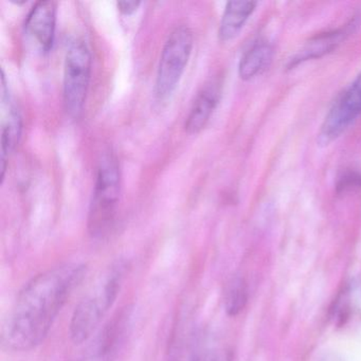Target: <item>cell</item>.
<instances>
[{
	"instance_id": "7",
	"label": "cell",
	"mask_w": 361,
	"mask_h": 361,
	"mask_svg": "<svg viewBox=\"0 0 361 361\" xmlns=\"http://www.w3.org/2000/svg\"><path fill=\"white\" fill-rule=\"evenodd\" d=\"M133 310L121 308L101 329L90 350V361H114L126 343L132 324Z\"/></svg>"
},
{
	"instance_id": "1",
	"label": "cell",
	"mask_w": 361,
	"mask_h": 361,
	"mask_svg": "<svg viewBox=\"0 0 361 361\" xmlns=\"http://www.w3.org/2000/svg\"><path fill=\"white\" fill-rule=\"evenodd\" d=\"M86 271L84 264L67 263L31 279L18 293L4 327L6 345L24 352L41 344Z\"/></svg>"
},
{
	"instance_id": "9",
	"label": "cell",
	"mask_w": 361,
	"mask_h": 361,
	"mask_svg": "<svg viewBox=\"0 0 361 361\" xmlns=\"http://www.w3.org/2000/svg\"><path fill=\"white\" fill-rule=\"evenodd\" d=\"M56 3L45 0L35 4L26 20V31L39 44L42 51L48 54L54 47L56 35Z\"/></svg>"
},
{
	"instance_id": "13",
	"label": "cell",
	"mask_w": 361,
	"mask_h": 361,
	"mask_svg": "<svg viewBox=\"0 0 361 361\" xmlns=\"http://www.w3.org/2000/svg\"><path fill=\"white\" fill-rule=\"evenodd\" d=\"M274 58V48L263 39L255 42L240 59L238 75L244 81L253 79L263 71Z\"/></svg>"
},
{
	"instance_id": "8",
	"label": "cell",
	"mask_w": 361,
	"mask_h": 361,
	"mask_svg": "<svg viewBox=\"0 0 361 361\" xmlns=\"http://www.w3.org/2000/svg\"><path fill=\"white\" fill-rule=\"evenodd\" d=\"M1 183L5 179L7 158L16 149L22 134V117L10 98L5 73H1Z\"/></svg>"
},
{
	"instance_id": "2",
	"label": "cell",
	"mask_w": 361,
	"mask_h": 361,
	"mask_svg": "<svg viewBox=\"0 0 361 361\" xmlns=\"http://www.w3.org/2000/svg\"><path fill=\"white\" fill-rule=\"evenodd\" d=\"M128 270V263L122 259L111 264L75 306L69 325L71 338L75 344L87 341L113 307Z\"/></svg>"
},
{
	"instance_id": "6",
	"label": "cell",
	"mask_w": 361,
	"mask_h": 361,
	"mask_svg": "<svg viewBox=\"0 0 361 361\" xmlns=\"http://www.w3.org/2000/svg\"><path fill=\"white\" fill-rule=\"evenodd\" d=\"M361 115V73L333 103L321 126L317 142L327 147Z\"/></svg>"
},
{
	"instance_id": "14",
	"label": "cell",
	"mask_w": 361,
	"mask_h": 361,
	"mask_svg": "<svg viewBox=\"0 0 361 361\" xmlns=\"http://www.w3.org/2000/svg\"><path fill=\"white\" fill-rule=\"evenodd\" d=\"M248 300V289L246 282L240 276H234L225 289L224 293V305L225 310L229 316H238L243 312Z\"/></svg>"
},
{
	"instance_id": "4",
	"label": "cell",
	"mask_w": 361,
	"mask_h": 361,
	"mask_svg": "<svg viewBox=\"0 0 361 361\" xmlns=\"http://www.w3.org/2000/svg\"><path fill=\"white\" fill-rule=\"evenodd\" d=\"M193 48V33L185 25H179L169 35L158 66L155 94L166 100L176 90Z\"/></svg>"
},
{
	"instance_id": "5",
	"label": "cell",
	"mask_w": 361,
	"mask_h": 361,
	"mask_svg": "<svg viewBox=\"0 0 361 361\" xmlns=\"http://www.w3.org/2000/svg\"><path fill=\"white\" fill-rule=\"evenodd\" d=\"M92 75V54L83 39H75L67 49L64 69V103L67 113L79 118L83 111Z\"/></svg>"
},
{
	"instance_id": "10",
	"label": "cell",
	"mask_w": 361,
	"mask_h": 361,
	"mask_svg": "<svg viewBox=\"0 0 361 361\" xmlns=\"http://www.w3.org/2000/svg\"><path fill=\"white\" fill-rule=\"evenodd\" d=\"M354 23H350L344 28L337 29V30L331 31V32L323 33V35H317L314 39L305 44L293 58L289 60V69L301 63L306 62L312 59H319L325 54L335 50L344 39L350 35L352 29L354 28Z\"/></svg>"
},
{
	"instance_id": "16",
	"label": "cell",
	"mask_w": 361,
	"mask_h": 361,
	"mask_svg": "<svg viewBox=\"0 0 361 361\" xmlns=\"http://www.w3.org/2000/svg\"><path fill=\"white\" fill-rule=\"evenodd\" d=\"M140 1H118V10L124 16H132L140 7Z\"/></svg>"
},
{
	"instance_id": "11",
	"label": "cell",
	"mask_w": 361,
	"mask_h": 361,
	"mask_svg": "<svg viewBox=\"0 0 361 361\" xmlns=\"http://www.w3.org/2000/svg\"><path fill=\"white\" fill-rule=\"evenodd\" d=\"M219 96L221 90L216 82H211L200 90L185 121V128L188 134H198L206 128L219 104Z\"/></svg>"
},
{
	"instance_id": "15",
	"label": "cell",
	"mask_w": 361,
	"mask_h": 361,
	"mask_svg": "<svg viewBox=\"0 0 361 361\" xmlns=\"http://www.w3.org/2000/svg\"><path fill=\"white\" fill-rule=\"evenodd\" d=\"M192 361H230V357L224 348L204 343L198 346Z\"/></svg>"
},
{
	"instance_id": "3",
	"label": "cell",
	"mask_w": 361,
	"mask_h": 361,
	"mask_svg": "<svg viewBox=\"0 0 361 361\" xmlns=\"http://www.w3.org/2000/svg\"><path fill=\"white\" fill-rule=\"evenodd\" d=\"M121 191L119 162L113 153L103 155L97 173L96 185L90 204L87 227L94 238H104L115 225Z\"/></svg>"
},
{
	"instance_id": "12",
	"label": "cell",
	"mask_w": 361,
	"mask_h": 361,
	"mask_svg": "<svg viewBox=\"0 0 361 361\" xmlns=\"http://www.w3.org/2000/svg\"><path fill=\"white\" fill-rule=\"evenodd\" d=\"M257 6V1H229L219 24V39L228 42L238 37Z\"/></svg>"
}]
</instances>
